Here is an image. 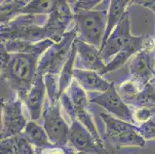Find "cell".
I'll return each instance as SVG.
<instances>
[{
  "instance_id": "1",
  "label": "cell",
  "mask_w": 155,
  "mask_h": 154,
  "mask_svg": "<svg viewBox=\"0 0 155 154\" xmlns=\"http://www.w3.org/2000/svg\"><path fill=\"white\" fill-rule=\"evenodd\" d=\"M41 56L38 53H8L1 46V80L22 102L36 79Z\"/></svg>"
},
{
  "instance_id": "2",
  "label": "cell",
  "mask_w": 155,
  "mask_h": 154,
  "mask_svg": "<svg viewBox=\"0 0 155 154\" xmlns=\"http://www.w3.org/2000/svg\"><path fill=\"white\" fill-rule=\"evenodd\" d=\"M110 2H102L101 8L73 14V27L77 30V39L101 49L107 23Z\"/></svg>"
},
{
  "instance_id": "3",
  "label": "cell",
  "mask_w": 155,
  "mask_h": 154,
  "mask_svg": "<svg viewBox=\"0 0 155 154\" xmlns=\"http://www.w3.org/2000/svg\"><path fill=\"white\" fill-rule=\"evenodd\" d=\"M48 15H19L5 25H1V41L19 39L36 43L48 39L44 28Z\"/></svg>"
},
{
  "instance_id": "4",
  "label": "cell",
  "mask_w": 155,
  "mask_h": 154,
  "mask_svg": "<svg viewBox=\"0 0 155 154\" xmlns=\"http://www.w3.org/2000/svg\"><path fill=\"white\" fill-rule=\"evenodd\" d=\"M77 37L74 27L64 34L61 40L55 42L40 57L38 63L37 73L59 76L63 66L70 57L73 42Z\"/></svg>"
},
{
  "instance_id": "5",
  "label": "cell",
  "mask_w": 155,
  "mask_h": 154,
  "mask_svg": "<svg viewBox=\"0 0 155 154\" xmlns=\"http://www.w3.org/2000/svg\"><path fill=\"white\" fill-rule=\"evenodd\" d=\"M60 100L50 101L46 97L42 113L43 126L52 143L57 146H67L70 126L62 116Z\"/></svg>"
},
{
  "instance_id": "6",
  "label": "cell",
  "mask_w": 155,
  "mask_h": 154,
  "mask_svg": "<svg viewBox=\"0 0 155 154\" xmlns=\"http://www.w3.org/2000/svg\"><path fill=\"white\" fill-rule=\"evenodd\" d=\"M22 103L15 93L6 101L2 100L1 140L21 135L26 128L28 121L23 114Z\"/></svg>"
},
{
  "instance_id": "7",
  "label": "cell",
  "mask_w": 155,
  "mask_h": 154,
  "mask_svg": "<svg viewBox=\"0 0 155 154\" xmlns=\"http://www.w3.org/2000/svg\"><path fill=\"white\" fill-rule=\"evenodd\" d=\"M89 100L91 103L104 108L108 113L114 116L136 125L134 120L133 110L128 106L121 98L114 82H111L109 89L104 93L90 94Z\"/></svg>"
},
{
  "instance_id": "8",
  "label": "cell",
  "mask_w": 155,
  "mask_h": 154,
  "mask_svg": "<svg viewBox=\"0 0 155 154\" xmlns=\"http://www.w3.org/2000/svg\"><path fill=\"white\" fill-rule=\"evenodd\" d=\"M133 38L134 36L130 33V22L127 10L111 32L107 40L100 49V53L104 63L107 65L111 61L114 56L129 44Z\"/></svg>"
},
{
  "instance_id": "9",
  "label": "cell",
  "mask_w": 155,
  "mask_h": 154,
  "mask_svg": "<svg viewBox=\"0 0 155 154\" xmlns=\"http://www.w3.org/2000/svg\"><path fill=\"white\" fill-rule=\"evenodd\" d=\"M128 78L142 87L155 78V48H146L130 59Z\"/></svg>"
},
{
  "instance_id": "10",
  "label": "cell",
  "mask_w": 155,
  "mask_h": 154,
  "mask_svg": "<svg viewBox=\"0 0 155 154\" xmlns=\"http://www.w3.org/2000/svg\"><path fill=\"white\" fill-rule=\"evenodd\" d=\"M68 146L78 152L89 154H108L105 145H101L95 139L91 132L78 120L70 121Z\"/></svg>"
},
{
  "instance_id": "11",
  "label": "cell",
  "mask_w": 155,
  "mask_h": 154,
  "mask_svg": "<svg viewBox=\"0 0 155 154\" xmlns=\"http://www.w3.org/2000/svg\"><path fill=\"white\" fill-rule=\"evenodd\" d=\"M72 21L73 13L68 1H59L54 11L48 15L47 22L44 25L48 39L54 42H60Z\"/></svg>"
},
{
  "instance_id": "12",
  "label": "cell",
  "mask_w": 155,
  "mask_h": 154,
  "mask_svg": "<svg viewBox=\"0 0 155 154\" xmlns=\"http://www.w3.org/2000/svg\"><path fill=\"white\" fill-rule=\"evenodd\" d=\"M74 45L77 50L74 67L80 70H93L102 76H104L106 64L101 58L100 49L78 39H75Z\"/></svg>"
},
{
  "instance_id": "13",
  "label": "cell",
  "mask_w": 155,
  "mask_h": 154,
  "mask_svg": "<svg viewBox=\"0 0 155 154\" xmlns=\"http://www.w3.org/2000/svg\"><path fill=\"white\" fill-rule=\"evenodd\" d=\"M146 48H155L154 38L149 35L134 36L129 44L106 65L105 75L119 70L134 55Z\"/></svg>"
},
{
  "instance_id": "14",
  "label": "cell",
  "mask_w": 155,
  "mask_h": 154,
  "mask_svg": "<svg viewBox=\"0 0 155 154\" xmlns=\"http://www.w3.org/2000/svg\"><path fill=\"white\" fill-rule=\"evenodd\" d=\"M46 97V88L44 76L37 73L32 87L23 100L31 120L37 121L42 116Z\"/></svg>"
},
{
  "instance_id": "15",
  "label": "cell",
  "mask_w": 155,
  "mask_h": 154,
  "mask_svg": "<svg viewBox=\"0 0 155 154\" xmlns=\"http://www.w3.org/2000/svg\"><path fill=\"white\" fill-rule=\"evenodd\" d=\"M73 78L80 87L88 93H104L109 89L111 82L93 70L76 69L73 70Z\"/></svg>"
},
{
  "instance_id": "16",
  "label": "cell",
  "mask_w": 155,
  "mask_h": 154,
  "mask_svg": "<svg viewBox=\"0 0 155 154\" xmlns=\"http://www.w3.org/2000/svg\"><path fill=\"white\" fill-rule=\"evenodd\" d=\"M98 118L104 125V132L101 135V138L103 140L106 139L107 142L124 133L138 128V126L122 120L108 113L100 112Z\"/></svg>"
},
{
  "instance_id": "17",
  "label": "cell",
  "mask_w": 155,
  "mask_h": 154,
  "mask_svg": "<svg viewBox=\"0 0 155 154\" xmlns=\"http://www.w3.org/2000/svg\"><path fill=\"white\" fill-rule=\"evenodd\" d=\"M54 43L53 40L49 39L36 43L19 39H9L1 41V46H2L8 53H38L43 56V53Z\"/></svg>"
},
{
  "instance_id": "18",
  "label": "cell",
  "mask_w": 155,
  "mask_h": 154,
  "mask_svg": "<svg viewBox=\"0 0 155 154\" xmlns=\"http://www.w3.org/2000/svg\"><path fill=\"white\" fill-rule=\"evenodd\" d=\"M131 1L127 0H112L110 2L107 15V23L106 28L105 35L103 39L102 46L107 40L108 37L120 22L122 17L127 11V6L131 3Z\"/></svg>"
},
{
  "instance_id": "19",
  "label": "cell",
  "mask_w": 155,
  "mask_h": 154,
  "mask_svg": "<svg viewBox=\"0 0 155 154\" xmlns=\"http://www.w3.org/2000/svg\"><path fill=\"white\" fill-rule=\"evenodd\" d=\"M22 135L38 150L53 145L43 126L36 123V121H28Z\"/></svg>"
},
{
  "instance_id": "20",
  "label": "cell",
  "mask_w": 155,
  "mask_h": 154,
  "mask_svg": "<svg viewBox=\"0 0 155 154\" xmlns=\"http://www.w3.org/2000/svg\"><path fill=\"white\" fill-rule=\"evenodd\" d=\"M145 140L138 133V128L131 131L124 133L113 138L108 143L117 149L127 147H144Z\"/></svg>"
},
{
  "instance_id": "21",
  "label": "cell",
  "mask_w": 155,
  "mask_h": 154,
  "mask_svg": "<svg viewBox=\"0 0 155 154\" xmlns=\"http://www.w3.org/2000/svg\"><path fill=\"white\" fill-rule=\"evenodd\" d=\"M76 57H77V50H76L75 45L73 42L70 57L66 62L58 76V87L60 96H61L69 88L73 81V70L75 68L74 66H75Z\"/></svg>"
},
{
  "instance_id": "22",
  "label": "cell",
  "mask_w": 155,
  "mask_h": 154,
  "mask_svg": "<svg viewBox=\"0 0 155 154\" xmlns=\"http://www.w3.org/2000/svg\"><path fill=\"white\" fill-rule=\"evenodd\" d=\"M59 1L56 0H33L29 1L19 11V15H50L54 11Z\"/></svg>"
},
{
  "instance_id": "23",
  "label": "cell",
  "mask_w": 155,
  "mask_h": 154,
  "mask_svg": "<svg viewBox=\"0 0 155 154\" xmlns=\"http://www.w3.org/2000/svg\"><path fill=\"white\" fill-rule=\"evenodd\" d=\"M29 1H1V25H5L17 17Z\"/></svg>"
},
{
  "instance_id": "24",
  "label": "cell",
  "mask_w": 155,
  "mask_h": 154,
  "mask_svg": "<svg viewBox=\"0 0 155 154\" xmlns=\"http://www.w3.org/2000/svg\"><path fill=\"white\" fill-rule=\"evenodd\" d=\"M102 1L100 0H80V1H68L73 13L79 12L90 11L99 5Z\"/></svg>"
},
{
  "instance_id": "25",
  "label": "cell",
  "mask_w": 155,
  "mask_h": 154,
  "mask_svg": "<svg viewBox=\"0 0 155 154\" xmlns=\"http://www.w3.org/2000/svg\"><path fill=\"white\" fill-rule=\"evenodd\" d=\"M138 133L145 140H155V121L150 119L138 126Z\"/></svg>"
},
{
  "instance_id": "26",
  "label": "cell",
  "mask_w": 155,
  "mask_h": 154,
  "mask_svg": "<svg viewBox=\"0 0 155 154\" xmlns=\"http://www.w3.org/2000/svg\"><path fill=\"white\" fill-rule=\"evenodd\" d=\"M39 154H68V146L52 145L39 150Z\"/></svg>"
},
{
  "instance_id": "27",
  "label": "cell",
  "mask_w": 155,
  "mask_h": 154,
  "mask_svg": "<svg viewBox=\"0 0 155 154\" xmlns=\"http://www.w3.org/2000/svg\"><path fill=\"white\" fill-rule=\"evenodd\" d=\"M68 154H89V153H87V152H78V151L74 150V149H73L72 148H70V146H68Z\"/></svg>"
},
{
  "instance_id": "28",
  "label": "cell",
  "mask_w": 155,
  "mask_h": 154,
  "mask_svg": "<svg viewBox=\"0 0 155 154\" xmlns=\"http://www.w3.org/2000/svg\"><path fill=\"white\" fill-rule=\"evenodd\" d=\"M150 83H152V84H153V86H154V87H155V78H154V79H153V80H152V81H151V82H150Z\"/></svg>"
}]
</instances>
